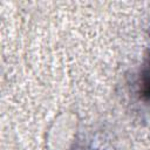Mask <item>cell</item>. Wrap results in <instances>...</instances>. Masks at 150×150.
<instances>
[{"mask_svg": "<svg viewBox=\"0 0 150 150\" xmlns=\"http://www.w3.org/2000/svg\"><path fill=\"white\" fill-rule=\"evenodd\" d=\"M142 91L144 95L150 97V59L145 66V69L143 71V79H142Z\"/></svg>", "mask_w": 150, "mask_h": 150, "instance_id": "obj_1", "label": "cell"}]
</instances>
